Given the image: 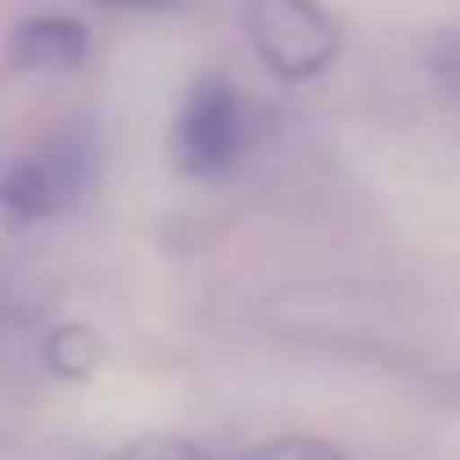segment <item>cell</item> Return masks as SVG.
I'll return each instance as SVG.
<instances>
[{"label":"cell","mask_w":460,"mask_h":460,"mask_svg":"<svg viewBox=\"0 0 460 460\" xmlns=\"http://www.w3.org/2000/svg\"><path fill=\"white\" fill-rule=\"evenodd\" d=\"M100 179V134L94 124H60L55 134L35 139L21 159L0 169V223L35 228L65 218Z\"/></svg>","instance_id":"6da1fadb"},{"label":"cell","mask_w":460,"mask_h":460,"mask_svg":"<svg viewBox=\"0 0 460 460\" xmlns=\"http://www.w3.org/2000/svg\"><path fill=\"white\" fill-rule=\"evenodd\" d=\"M173 164L183 179H223L243 164L252 144V110L243 90L223 75H199L183 90L179 110H173Z\"/></svg>","instance_id":"7a4b0ae2"},{"label":"cell","mask_w":460,"mask_h":460,"mask_svg":"<svg viewBox=\"0 0 460 460\" xmlns=\"http://www.w3.org/2000/svg\"><path fill=\"white\" fill-rule=\"evenodd\" d=\"M243 31L282 84L317 80L341 55V25L322 0H243Z\"/></svg>","instance_id":"3957f363"},{"label":"cell","mask_w":460,"mask_h":460,"mask_svg":"<svg viewBox=\"0 0 460 460\" xmlns=\"http://www.w3.org/2000/svg\"><path fill=\"white\" fill-rule=\"evenodd\" d=\"M11 60L35 75H75L90 60V31L70 15H35L11 35Z\"/></svg>","instance_id":"277c9868"},{"label":"cell","mask_w":460,"mask_h":460,"mask_svg":"<svg viewBox=\"0 0 460 460\" xmlns=\"http://www.w3.org/2000/svg\"><path fill=\"white\" fill-rule=\"evenodd\" d=\"M114 460H223V456L199 446V440H183V436H144L134 446H124Z\"/></svg>","instance_id":"5b68a950"},{"label":"cell","mask_w":460,"mask_h":460,"mask_svg":"<svg viewBox=\"0 0 460 460\" xmlns=\"http://www.w3.org/2000/svg\"><path fill=\"white\" fill-rule=\"evenodd\" d=\"M223 460H351V456H341L327 440L288 436V440H268V446H252V450H243V456H223Z\"/></svg>","instance_id":"8992f818"},{"label":"cell","mask_w":460,"mask_h":460,"mask_svg":"<svg viewBox=\"0 0 460 460\" xmlns=\"http://www.w3.org/2000/svg\"><path fill=\"white\" fill-rule=\"evenodd\" d=\"M430 75L440 80V90L460 104V25L456 31H440L430 40Z\"/></svg>","instance_id":"52a82bcc"},{"label":"cell","mask_w":460,"mask_h":460,"mask_svg":"<svg viewBox=\"0 0 460 460\" xmlns=\"http://www.w3.org/2000/svg\"><path fill=\"white\" fill-rule=\"evenodd\" d=\"M90 5H104V11H139V15H169V11L193 5V0H90Z\"/></svg>","instance_id":"ba28073f"}]
</instances>
